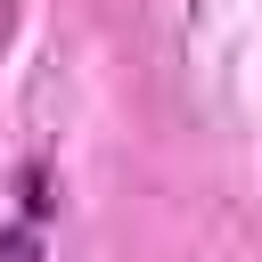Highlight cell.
I'll return each mask as SVG.
<instances>
[{"label": "cell", "instance_id": "obj_1", "mask_svg": "<svg viewBox=\"0 0 262 262\" xmlns=\"http://www.w3.org/2000/svg\"><path fill=\"white\" fill-rule=\"evenodd\" d=\"M25 213L0 229V262H49V172L41 164H25Z\"/></svg>", "mask_w": 262, "mask_h": 262}]
</instances>
